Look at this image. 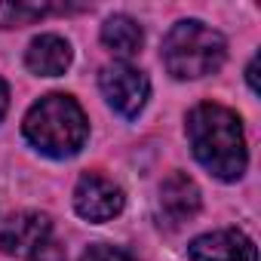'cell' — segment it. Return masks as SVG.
<instances>
[{
    "instance_id": "5",
    "label": "cell",
    "mask_w": 261,
    "mask_h": 261,
    "mask_svg": "<svg viewBox=\"0 0 261 261\" xmlns=\"http://www.w3.org/2000/svg\"><path fill=\"white\" fill-rule=\"evenodd\" d=\"M98 89L120 117H139L151 98V80L129 62H111L98 74Z\"/></svg>"
},
{
    "instance_id": "7",
    "label": "cell",
    "mask_w": 261,
    "mask_h": 261,
    "mask_svg": "<svg viewBox=\"0 0 261 261\" xmlns=\"http://www.w3.org/2000/svg\"><path fill=\"white\" fill-rule=\"evenodd\" d=\"M188 255L191 261H258L255 243L237 227H221L197 237L188 246Z\"/></svg>"
},
{
    "instance_id": "2",
    "label": "cell",
    "mask_w": 261,
    "mask_h": 261,
    "mask_svg": "<svg viewBox=\"0 0 261 261\" xmlns=\"http://www.w3.org/2000/svg\"><path fill=\"white\" fill-rule=\"evenodd\" d=\"M22 133L31 148L53 160L74 157L89 136V120L74 95L49 92L40 101H34L22 120Z\"/></svg>"
},
{
    "instance_id": "10",
    "label": "cell",
    "mask_w": 261,
    "mask_h": 261,
    "mask_svg": "<svg viewBox=\"0 0 261 261\" xmlns=\"http://www.w3.org/2000/svg\"><path fill=\"white\" fill-rule=\"evenodd\" d=\"M101 43L114 56H120V62H126V59H133L142 49L145 31H142V25L133 16H111L101 25Z\"/></svg>"
},
{
    "instance_id": "1",
    "label": "cell",
    "mask_w": 261,
    "mask_h": 261,
    "mask_svg": "<svg viewBox=\"0 0 261 261\" xmlns=\"http://www.w3.org/2000/svg\"><path fill=\"white\" fill-rule=\"evenodd\" d=\"M188 142L197 163L221 181H237L246 172V136L240 117L215 101H203L188 114Z\"/></svg>"
},
{
    "instance_id": "6",
    "label": "cell",
    "mask_w": 261,
    "mask_h": 261,
    "mask_svg": "<svg viewBox=\"0 0 261 261\" xmlns=\"http://www.w3.org/2000/svg\"><path fill=\"white\" fill-rule=\"evenodd\" d=\"M123 203H126L123 188L101 172H83L74 188V209L80 218H86L92 224L117 218L123 212Z\"/></svg>"
},
{
    "instance_id": "3",
    "label": "cell",
    "mask_w": 261,
    "mask_h": 261,
    "mask_svg": "<svg viewBox=\"0 0 261 261\" xmlns=\"http://www.w3.org/2000/svg\"><path fill=\"white\" fill-rule=\"evenodd\" d=\"M160 56H163L166 71L175 80H200V77L215 74L224 65L227 43L215 28L197 19H185L172 25V31L163 40Z\"/></svg>"
},
{
    "instance_id": "11",
    "label": "cell",
    "mask_w": 261,
    "mask_h": 261,
    "mask_svg": "<svg viewBox=\"0 0 261 261\" xmlns=\"http://www.w3.org/2000/svg\"><path fill=\"white\" fill-rule=\"evenodd\" d=\"M49 7H34V4H0V28H22L37 19H43Z\"/></svg>"
},
{
    "instance_id": "9",
    "label": "cell",
    "mask_w": 261,
    "mask_h": 261,
    "mask_svg": "<svg viewBox=\"0 0 261 261\" xmlns=\"http://www.w3.org/2000/svg\"><path fill=\"white\" fill-rule=\"evenodd\" d=\"M71 59H74L71 43L65 37H59V34L34 37L28 53H25V65L37 77H59V74H65L71 68Z\"/></svg>"
},
{
    "instance_id": "12",
    "label": "cell",
    "mask_w": 261,
    "mask_h": 261,
    "mask_svg": "<svg viewBox=\"0 0 261 261\" xmlns=\"http://www.w3.org/2000/svg\"><path fill=\"white\" fill-rule=\"evenodd\" d=\"M80 261H136V255L129 252V249H123V246L92 243V246L80 255Z\"/></svg>"
},
{
    "instance_id": "4",
    "label": "cell",
    "mask_w": 261,
    "mask_h": 261,
    "mask_svg": "<svg viewBox=\"0 0 261 261\" xmlns=\"http://www.w3.org/2000/svg\"><path fill=\"white\" fill-rule=\"evenodd\" d=\"M0 249L22 261H62L53 218L43 212H16L0 227Z\"/></svg>"
},
{
    "instance_id": "8",
    "label": "cell",
    "mask_w": 261,
    "mask_h": 261,
    "mask_svg": "<svg viewBox=\"0 0 261 261\" xmlns=\"http://www.w3.org/2000/svg\"><path fill=\"white\" fill-rule=\"evenodd\" d=\"M200 212V188L188 172H172L160 185V218L169 227H181Z\"/></svg>"
},
{
    "instance_id": "13",
    "label": "cell",
    "mask_w": 261,
    "mask_h": 261,
    "mask_svg": "<svg viewBox=\"0 0 261 261\" xmlns=\"http://www.w3.org/2000/svg\"><path fill=\"white\" fill-rule=\"evenodd\" d=\"M7 108H10V86H7L4 80H0V120H4Z\"/></svg>"
}]
</instances>
